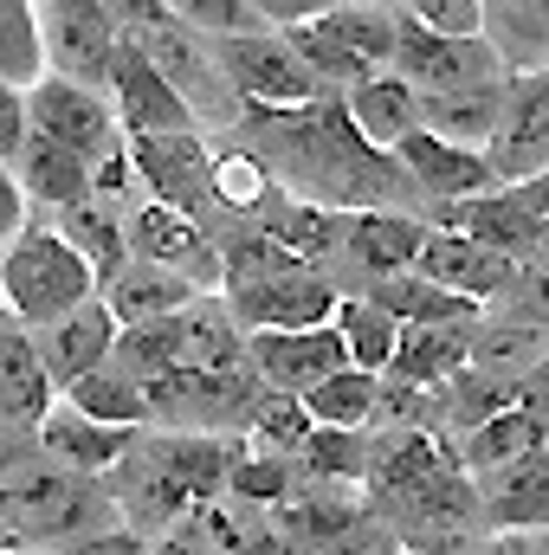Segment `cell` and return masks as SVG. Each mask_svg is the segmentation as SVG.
I'll use <instances>...</instances> for the list:
<instances>
[{
    "mask_svg": "<svg viewBox=\"0 0 549 555\" xmlns=\"http://www.w3.org/2000/svg\"><path fill=\"white\" fill-rule=\"evenodd\" d=\"M233 149L253 155L266 181L284 188L291 201H310L330 214H413L420 220V194L408 188L401 162L349 130L343 98H317L297 111H246L233 130Z\"/></svg>",
    "mask_w": 549,
    "mask_h": 555,
    "instance_id": "cell-1",
    "label": "cell"
},
{
    "mask_svg": "<svg viewBox=\"0 0 549 555\" xmlns=\"http://www.w3.org/2000/svg\"><path fill=\"white\" fill-rule=\"evenodd\" d=\"M117 504L104 491V478L65 472L59 459H46L33 439L0 433V530L7 550H65L91 530H111Z\"/></svg>",
    "mask_w": 549,
    "mask_h": 555,
    "instance_id": "cell-2",
    "label": "cell"
},
{
    "mask_svg": "<svg viewBox=\"0 0 549 555\" xmlns=\"http://www.w3.org/2000/svg\"><path fill=\"white\" fill-rule=\"evenodd\" d=\"M111 13H117V33L137 39V52L155 65V78L188 104L194 130H227V137L240 130L246 104H240L233 85L220 78L214 46H207L201 33H188L168 0H111Z\"/></svg>",
    "mask_w": 549,
    "mask_h": 555,
    "instance_id": "cell-3",
    "label": "cell"
},
{
    "mask_svg": "<svg viewBox=\"0 0 549 555\" xmlns=\"http://www.w3.org/2000/svg\"><path fill=\"white\" fill-rule=\"evenodd\" d=\"M0 297H7V317H13L26 336H39V330H52L59 317L85 310V304L98 297V278H91V266H85L52 227H26V233L0 253Z\"/></svg>",
    "mask_w": 549,
    "mask_h": 555,
    "instance_id": "cell-4",
    "label": "cell"
},
{
    "mask_svg": "<svg viewBox=\"0 0 549 555\" xmlns=\"http://www.w3.org/2000/svg\"><path fill=\"white\" fill-rule=\"evenodd\" d=\"M278 555H395L382 517L349 485H297L278 511H266Z\"/></svg>",
    "mask_w": 549,
    "mask_h": 555,
    "instance_id": "cell-5",
    "label": "cell"
},
{
    "mask_svg": "<svg viewBox=\"0 0 549 555\" xmlns=\"http://www.w3.org/2000/svg\"><path fill=\"white\" fill-rule=\"evenodd\" d=\"M124 155H130V168H137L142 194L155 201V207H175V214H188L207 240L233 220L227 207H220V188H214V149L194 137H124Z\"/></svg>",
    "mask_w": 549,
    "mask_h": 555,
    "instance_id": "cell-6",
    "label": "cell"
},
{
    "mask_svg": "<svg viewBox=\"0 0 549 555\" xmlns=\"http://www.w3.org/2000/svg\"><path fill=\"white\" fill-rule=\"evenodd\" d=\"M33 13H39L46 72L104 91L111 85V65H117V46H124L111 0H33Z\"/></svg>",
    "mask_w": 549,
    "mask_h": 555,
    "instance_id": "cell-7",
    "label": "cell"
},
{
    "mask_svg": "<svg viewBox=\"0 0 549 555\" xmlns=\"http://www.w3.org/2000/svg\"><path fill=\"white\" fill-rule=\"evenodd\" d=\"M220 304L246 336H291V330H323L336 317L343 291L323 272L297 266V272H272L253 284H220Z\"/></svg>",
    "mask_w": 549,
    "mask_h": 555,
    "instance_id": "cell-8",
    "label": "cell"
},
{
    "mask_svg": "<svg viewBox=\"0 0 549 555\" xmlns=\"http://www.w3.org/2000/svg\"><path fill=\"white\" fill-rule=\"evenodd\" d=\"M413 98H446V91H478V85H505L498 52L478 39H439L426 26H413L401 13V39H395V65H388Z\"/></svg>",
    "mask_w": 549,
    "mask_h": 555,
    "instance_id": "cell-9",
    "label": "cell"
},
{
    "mask_svg": "<svg viewBox=\"0 0 549 555\" xmlns=\"http://www.w3.org/2000/svg\"><path fill=\"white\" fill-rule=\"evenodd\" d=\"M214 65H220V78L233 85V98H240L246 111H297V104L336 98V91H323V85L297 65V52H291L278 33H253V39L214 46Z\"/></svg>",
    "mask_w": 549,
    "mask_h": 555,
    "instance_id": "cell-10",
    "label": "cell"
},
{
    "mask_svg": "<svg viewBox=\"0 0 549 555\" xmlns=\"http://www.w3.org/2000/svg\"><path fill=\"white\" fill-rule=\"evenodd\" d=\"M26 124H33V137L59 142V149H72V155H85L91 168H98L104 155H117V149H124V130H117L111 98H104V91H91V85L52 78V72L26 91Z\"/></svg>",
    "mask_w": 549,
    "mask_h": 555,
    "instance_id": "cell-11",
    "label": "cell"
},
{
    "mask_svg": "<svg viewBox=\"0 0 549 555\" xmlns=\"http://www.w3.org/2000/svg\"><path fill=\"white\" fill-rule=\"evenodd\" d=\"M498 188H518L531 175L549 168V72L531 78H505V117H498V137L485 149Z\"/></svg>",
    "mask_w": 549,
    "mask_h": 555,
    "instance_id": "cell-12",
    "label": "cell"
},
{
    "mask_svg": "<svg viewBox=\"0 0 549 555\" xmlns=\"http://www.w3.org/2000/svg\"><path fill=\"white\" fill-rule=\"evenodd\" d=\"M420 227H439V233H465L472 246L511 259V266H531L537 246H544V220L511 194V188H491L478 201H459V207H426Z\"/></svg>",
    "mask_w": 549,
    "mask_h": 555,
    "instance_id": "cell-13",
    "label": "cell"
},
{
    "mask_svg": "<svg viewBox=\"0 0 549 555\" xmlns=\"http://www.w3.org/2000/svg\"><path fill=\"white\" fill-rule=\"evenodd\" d=\"M130 259H149V266L175 272L181 284H194L201 297L220 291V253H214V240L188 214H175V207L142 201L137 214H130Z\"/></svg>",
    "mask_w": 549,
    "mask_h": 555,
    "instance_id": "cell-14",
    "label": "cell"
},
{
    "mask_svg": "<svg viewBox=\"0 0 549 555\" xmlns=\"http://www.w3.org/2000/svg\"><path fill=\"white\" fill-rule=\"evenodd\" d=\"M246 369L266 382V395L304 401L336 369H349V356H343V336L323 323V330H291V336H246Z\"/></svg>",
    "mask_w": 549,
    "mask_h": 555,
    "instance_id": "cell-15",
    "label": "cell"
},
{
    "mask_svg": "<svg viewBox=\"0 0 549 555\" xmlns=\"http://www.w3.org/2000/svg\"><path fill=\"white\" fill-rule=\"evenodd\" d=\"M104 98H111V111H117V130H124V137H188V130H194L188 104L155 78V65L137 52V39H124V46H117V65H111ZM194 137H201V130H194Z\"/></svg>",
    "mask_w": 549,
    "mask_h": 555,
    "instance_id": "cell-16",
    "label": "cell"
},
{
    "mask_svg": "<svg viewBox=\"0 0 549 555\" xmlns=\"http://www.w3.org/2000/svg\"><path fill=\"white\" fill-rule=\"evenodd\" d=\"M413 278H426V284H439V291H452V297H465V304L485 310V304H498L518 284V266L498 259V253H485V246H472L465 233L426 227V240L413 253Z\"/></svg>",
    "mask_w": 549,
    "mask_h": 555,
    "instance_id": "cell-17",
    "label": "cell"
},
{
    "mask_svg": "<svg viewBox=\"0 0 549 555\" xmlns=\"http://www.w3.org/2000/svg\"><path fill=\"white\" fill-rule=\"evenodd\" d=\"M395 162H401L408 188L420 194V220H426V207H459V201H478V194L498 188V175H491L485 155L446 149V142H433L426 130H413V137L395 149Z\"/></svg>",
    "mask_w": 549,
    "mask_h": 555,
    "instance_id": "cell-18",
    "label": "cell"
},
{
    "mask_svg": "<svg viewBox=\"0 0 549 555\" xmlns=\"http://www.w3.org/2000/svg\"><path fill=\"white\" fill-rule=\"evenodd\" d=\"M310 26L323 33V46L356 72L375 78L395 65V39H401V7H375V0H343V7H317Z\"/></svg>",
    "mask_w": 549,
    "mask_h": 555,
    "instance_id": "cell-19",
    "label": "cell"
},
{
    "mask_svg": "<svg viewBox=\"0 0 549 555\" xmlns=\"http://www.w3.org/2000/svg\"><path fill=\"white\" fill-rule=\"evenodd\" d=\"M472 485H478V504H485V530L491 537H511V530L549 537V452H531V459H518L505 472H485Z\"/></svg>",
    "mask_w": 549,
    "mask_h": 555,
    "instance_id": "cell-20",
    "label": "cell"
},
{
    "mask_svg": "<svg viewBox=\"0 0 549 555\" xmlns=\"http://www.w3.org/2000/svg\"><path fill=\"white\" fill-rule=\"evenodd\" d=\"M420 240H426V227L413 214H349L343 220V272L356 278V291L375 278L413 272Z\"/></svg>",
    "mask_w": 549,
    "mask_h": 555,
    "instance_id": "cell-21",
    "label": "cell"
},
{
    "mask_svg": "<svg viewBox=\"0 0 549 555\" xmlns=\"http://www.w3.org/2000/svg\"><path fill=\"white\" fill-rule=\"evenodd\" d=\"M33 446H39L46 459H59L65 472H85V478H111V472L124 465V452L137 446V433H124V426H98V420L72 414L65 401H52V414L33 426Z\"/></svg>",
    "mask_w": 549,
    "mask_h": 555,
    "instance_id": "cell-22",
    "label": "cell"
},
{
    "mask_svg": "<svg viewBox=\"0 0 549 555\" xmlns=\"http://www.w3.org/2000/svg\"><path fill=\"white\" fill-rule=\"evenodd\" d=\"M52 401H59V388L39 362V343L20 323H0V433L33 439V426L52 414Z\"/></svg>",
    "mask_w": 549,
    "mask_h": 555,
    "instance_id": "cell-23",
    "label": "cell"
},
{
    "mask_svg": "<svg viewBox=\"0 0 549 555\" xmlns=\"http://www.w3.org/2000/svg\"><path fill=\"white\" fill-rule=\"evenodd\" d=\"M33 343H39V362H46L52 388H72L78 375H91V369L111 362V349H117V317L91 297L85 310H72V317H59L52 330H39Z\"/></svg>",
    "mask_w": 549,
    "mask_h": 555,
    "instance_id": "cell-24",
    "label": "cell"
},
{
    "mask_svg": "<svg viewBox=\"0 0 549 555\" xmlns=\"http://www.w3.org/2000/svg\"><path fill=\"white\" fill-rule=\"evenodd\" d=\"M537 362H549V330L544 323L478 310V323L465 330V369H472V375H491V382H511V388H518Z\"/></svg>",
    "mask_w": 549,
    "mask_h": 555,
    "instance_id": "cell-25",
    "label": "cell"
},
{
    "mask_svg": "<svg viewBox=\"0 0 549 555\" xmlns=\"http://www.w3.org/2000/svg\"><path fill=\"white\" fill-rule=\"evenodd\" d=\"M201 291L194 284H181L175 272H162V266H149V259H124L117 272L98 284V304L117 317V330H137V323H162V317H175V310H188Z\"/></svg>",
    "mask_w": 549,
    "mask_h": 555,
    "instance_id": "cell-26",
    "label": "cell"
},
{
    "mask_svg": "<svg viewBox=\"0 0 549 555\" xmlns=\"http://www.w3.org/2000/svg\"><path fill=\"white\" fill-rule=\"evenodd\" d=\"M343 117H349V130L369 142V149L395 155L420 130V98H413L395 72H375V78H356L343 91Z\"/></svg>",
    "mask_w": 549,
    "mask_h": 555,
    "instance_id": "cell-27",
    "label": "cell"
},
{
    "mask_svg": "<svg viewBox=\"0 0 549 555\" xmlns=\"http://www.w3.org/2000/svg\"><path fill=\"white\" fill-rule=\"evenodd\" d=\"M349 297H369L401 330H459V323H478V304H465V297H452V291H439V284H426V278H413V272L375 278V284H362Z\"/></svg>",
    "mask_w": 549,
    "mask_h": 555,
    "instance_id": "cell-28",
    "label": "cell"
},
{
    "mask_svg": "<svg viewBox=\"0 0 549 555\" xmlns=\"http://www.w3.org/2000/svg\"><path fill=\"white\" fill-rule=\"evenodd\" d=\"M13 181H20L26 207H46V214H65L78 201H91V162L46 137H26L20 162H13Z\"/></svg>",
    "mask_w": 549,
    "mask_h": 555,
    "instance_id": "cell-29",
    "label": "cell"
},
{
    "mask_svg": "<svg viewBox=\"0 0 549 555\" xmlns=\"http://www.w3.org/2000/svg\"><path fill=\"white\" fill-rule=\"evenodd\" d=\"M505 117V85H478V91H446V98H420V130L446 149L485 155Z\"/></svg>",
    "mask_w": 549,
    "mask_h": 555,
    "instance_id": "cell-30",
    "label": "cell"
},
{
    "mask_svg": "<svg viewBox=\"0 0 549 555\" xmlns=\"http://www.w3.org/2000/svg\"><path fill=\"white\" fill-rule=\"evenodd\" d=\"M485 46L505 78L549 72V0H485Z\"/></svg>",
    "mask_w": 549,
    "mask_h": 555,
    "instance_id": "cell-31",
    "label": "cell"
},
{
    "mask_svg": "<svg viewBox=\"0 0 549 555\" xmlns=\"http://www.w3.org/2000/svg\"><path fill=\"white\" fill-rule=\"evenodd\" d=\"M175 330H181V369H201V375L246 369V330L227 317L220 291H207L188 310H175Z\"/></svg>",
    "mask_w": 549,
    "mask_h": 555,
    "instance_id": "cell-32",
    "label": "cell"
},
{
    "mask_svg": "<svg viewBox=\"0 0 549 555\" xmlns=\"http://www.w3.org/2000/svg\"><path fill=\"white\" fill-rule=\"evenodd\" d=\"M452 452H459L465 478H485V472H505V465H518L531 452H549V426L537 414H524V408H505L498 420H485L478 433L452 439Z\"/></svg>",
    "mask_w": 549,
    "mask_h": 555,
    "instance_id": "cell-33",
    "label": "cell"
},
{
    "mask_svg": "<svg viewBox=\"0 0 549 555\" xmlns=\"http://www.w3.org/2000/svg\"><path fill=\"white\" fill-rule=\"evenodd\" d=\"M465 330H472V323H459V330H401V343H395V356H388L382 375L439 395V388L465 369Z\"/></svg>",
    "mask_w": 549,
    "mask_h": 555,
    "instance_id": "cell-34",
    "label": "cell"
},
{
    "mask_svg": "<svg viewBox=\"0 0 549 555\" xmlns=\"http://www.w3.org/2000/svg\"><path fill=\"white\" fill-rule=\"evenodd\" d=\"M52 233H59V240L91 266L98 284L130 259V220H117V214H111V207H98V201H78V207L52 214Z\"/></svg>",
    "mask_w": 549,
    "mask_h": 555,
    "instance_id": "cell-35",
    "label": "cell"
},
{
    "mask_svg": "<svg viewBox=\"0 0 549 555\" xmlns=\"http://www.w3.org/2000/svg\"><path fill=\"white\" fill-rule=\"evenodd\" d=\"M59 401H65L72 414L98 420V426L149 433V401H142V388L130 382V375H117L111 362H104V369H91V375H78L72 388H59Z\"/></svg>",
    "mask_w": 549,
    "mask_h": 555,
    "instance_id": "cell-36",
    "label": "cell"
},
{
    "mask_svg": "<svg viewBox=\"0 0 549 555\" xmlns=\"http://www.w3.org/2000/svg\"><path fill=\"white\" fill-rule=\"evenodd\" d=\"M291 465H297L304 485H349V491H362V472H369V433L310 426V439L297 446Z\"/></svg>",
    "mask_w": 549,
    "mask_h": 555,
    "instance_id": "cell-37",
    "label": "cell"
},
{
    "mask_svg": "<svg viewBox=\"0 0 549 555\" xmlns=\"http://www.w3.org/2000/svg\"><path fill=\"white\" fill-rule=\"evenodd\" d=\"M330 330L343 336V356H349V369H362V375H382L388 356H395V343H401V323L382 317L369 297H343L336 317H330Z\"/></svg>",
    "mask_w": 549,
    "mask_h": 555,
    "instance_id": "cell-38",
    "label": "cell"
},
{
    "mask_svg": "<svg viewBox=\"0 0 549 555\" xmlns=\"http://www.w3.org/2000/svg\"><path fill=\"white\" fill-rule=\"evenodd\" d=\"M297 485H304V478H297L291 459H278L266 446L240 439V452H233V465H227V498H240V504H253V511H278Z\"/></svg>",
    "mask_w": 549,
    "mask_h": 555,
    "instance_id": "cell-39",
    "label": "cell"
},
{
    "mask_svg": "<svg viewBox=\"0 0 549 555\" xmlns=\"http://www.w3.org/2000/svg\"><path fill=\"white\" fill-rule=\"evenodd\" d=\"M375 382H382V375H362V369H336L323 388H310V395H304V414H310V426L369 433V420H375Z\"/></svg>",
    "mask_w": 549,
    "mask_h": 555,
    "instance_id": "cell-40",
    "label": "cell"
},
{
    "mask_svg": "<svg viewBox=\"0 0 549 555\" xmlns=\"http://www.w3.org/2000/svg\"><path fill=\"white\" fill-rule=\"evenodd\" d=\"M46 78V46H39V13L33 0H0V85L33 91Z\"/></svg>",
    "mask_w": 549,
    "mask_h": 555,
    "instance_id": "cell-41",
    "label": "cell"
},
{
    "mask_svg": "<svg viewBox=\"0 0 549 555\" xmlns=\"http://www.w3.org/2000/svg\"><path fill=\"white\" fill-rule=\"evenodd\" d=\"M175 20L188 33H201L207 46H227V39H253V33H272L259 0H168Z\"/></svg>",
    "mask_w": 549,
    "mask_h": 555,
    "instance_id": "cell-42",
    "label": "cell"
},
{
    "mask_svg": "<svg viewBox=\"0 0 549 555\" xmlns=\"http://www.w3.org/2000/svg\"><path fill=\"white\" fill-rule=\"evenodd\" d=\"M310 439V414L297 395H266V408L253 414V446H266L278 459H297V446Z\"/></svg>",
    "mask_w": 549,
    "mask_h": 555,
    "instance_id": "cell-43",
    "label": "cell"
},
{
    "mask_svg": "<svg viewBox=\"0 0 549 555\" xmlns=\"http://www.w3.org/2000/svg\"><path fill=\"white\" fill-rule=\"evenodd\" d=\"M401 13L439 39H478L485 33V0H401Z\"/></svg>",
    "mask_w": 549,
    "mask_h": 555,
    "instance_id": "cell-44",
    "label": "cell"
},
{
    "mask_svg": "<svg viewBox=\"0 0 549 555\" xmlns=\"http://www.w3.org/2000/svg\"><path fill=\"white\" fill-rule=\"evenodd\" d=\"M26 137H33V124H26V91H7V85H0V168L20 162Z\"/></svg>",
    "mask_w": 549,
    "mask_h": 555,
    "instance_id": "cell-45",
    "label": "cell"
},
{
    "mask_svg": "<svg viewBox=\"0 0 549 555\" xmlns=\"http://www.w3.org/2000/svg\"><path fill=\"white\" fill-rule=\"evenodd\" d=\"M59 555H149L137 530H124V524H111V530H91V537H78V543H65Z\"/></svg>",
    "mask_w": 549,
    "mask_h": 555,
    "instance_id": "cell-46",
    "label": "cell"
},
{
    "mask_svg": "<svg viewBox=\"0 0 549 555\" xmlns=\"http://www.w3.org/2000/svg\"><path fill=\"white\" fill-rule=\"evenodd\" d=\"M26 227H33V207H26V194H20L13 168H0V253H7Z\"/></svg>",
    "mask_w": 549,
    "mask_h": 555,
    "instance_id": "cell-47",
    "label": "cell"
},
{
    "mask_svg": "<svg viewBox=\"0 0 549 555\" xmlns=\"http://www.w3.org/2000/svg\"><path fill=\"white\" fill-rule=\"evenodd\" d=\"M511 194H518V201H524L537 220H549V168H544V175H531V181H518Z\"/></svg>",
    "mask_w": 549,
    "mask_h": 555,
    "instance_id": "cell-48",
    "label": "cell"
},
{
    "mask_svg": "<svg viewBox=\"0 0 549 555\" xmlns=\"http://www.w3.org/2000/svg\"><path fill=\"white\" fill-rule=\"evenodd\" d=\"M149 555H207V550H201L188 530H168V537H155V543H149Z\"/></svg>",
    "mask_w": 549,
    "mask_h": 555,
    "instance_id": "cell-49",
    "label": "cell"
},
{
    "mask_svg": "<svg viewBox=\"0 0 549 555\" xmlns=\"http://www.w3.org/2000/svg\"><path fill=\"white\" fill-rule=\"evenodd\" d=\"M7 555H59V550H7Z\"/></svg>",
    "mask_w": 549,
    "mask_h": 555,
    "instance_id": "cell-50",
    "label": "cell"
},
{
    "mask_svg": "<svg viewBox=\"0 0 549 555\" xmlns=\"http://www.w3.org/2000/svg\"><path fill=\"white\" fill-rule=\"evenodd\" d=\"M0 323H13V317H7V297H0Z\"/></svg>",
    "mask_w": 549,
    "mask_h": 555,
    "instance_id": "cell-51",
    "label": "cell"
},
{
    "mask_svg": "<svg viewBox=\"0 0 549 555\" xmlns=\"http://www.w3.org/2000/svg\"><path fill=\"white\" fill-rule=\"evenodd\" d=\"M0 555H7V530H0Z\"/></svg>",
    "mask_w": 549,
    "mask_h": 555,
    "instance_id": "cell-52",
    "label": "cell"
}]
</instances>
